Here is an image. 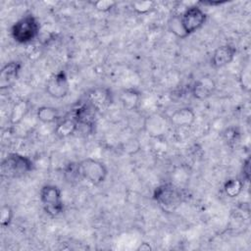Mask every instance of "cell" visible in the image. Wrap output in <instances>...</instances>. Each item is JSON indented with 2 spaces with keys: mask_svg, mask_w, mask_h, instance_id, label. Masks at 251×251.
<instances>
[{
  "mask_svg": "<svg viewBox=\"0 0 251 251\" xmlns=\"http://www.w3.org/2000/svg\"><path fill=\"white\" fill-rule=\"evenodd\" d=\"M36 118L43 124L57 123L61 117L57 108L52 106H40L36 110Z\"/></svg>",
  "mask_w": 251,
  "mask_h": 251,
  "instance_id": "cell-17",
  "label": "cell"
},
{
  "mask_svg": "<svg viewBox=\"0 0 251 251\" xmlns=\"http://www.w3.org/2000/svg\"><path fill=\"white\" fill-rule=\"evenodd\" d=\"M236 48L231 44H224L215 49L210 63L214 69H221L229 65L235 58Z\"/></svg>",
  "mask_w": 251,
  "mask_h": 251,
  "instance_id": "cell-9",
  "label": "cell"
},
{
  "mask_svg": "<svg viewBox=\"0 0 251 251\" xmlns=\"http://www.w3.org/2000/svg\"><path fill=\"white\" fill-rule=\"evenodd\" d=\"M196 120V114L192 108L182 107L174 111L170 117V125L176 127H188L191 126Z\"/></svg>",
  "mask_w": 251,
  "mask_h": 251,
  "instance_id": "cell-13",
  "label": "cell"
},
{
  "mask_svg": "<svg viewBox=\"0 0 251 251\" xmlns=\"http://www.w3.org/2000/svg\"><path fill=\"white\" fill-rule=\"evenodd\" d=\"M153 248H152V246H151V244L150 243H148V242H142V243H140L139 244V246L136 248V250H138V251H150V250H152Z\"/></svg>",
  "mask_w": 251,
  "mask_h": 251,
  "instance_id": "cell-28",
  "label": "cell"
},
{
  "mask_svg": "<svg viewBox=\"0 0 251 251\" xmlns=\"http://www.w3.org/2000/svg\"><path fill=\"white\" fill-rule=\"evenodd\" d=\"M86 100L95 107L97 111L107 109L113 102V95L109 88L99 86L90 89L86 94Z\"/></svg>",
  "mask_w": 251,
  "mask_h": 251,
  "instance_id": "cell-10",
  "label": "cell"
},
{
  "mask_svg": "<svg viewBox=\"0 0 251 251\" xmlns=\"http://www.w3.org/2000/svg\"><path fill=\"white\" fill-rule=\"evenodd\" d=\"M14 219V211L8 204H4L0 210V226L3 228L8 227Z\"/></svg>",
  "mask_w": 251,
  "mask_h": 251,
  "instance_id": "cell-22",
  "label": "cell"
},
{
  "mask_svg": "<svg viewBox=\"0 0 251 251\" xmlns=\"http://www.w3.org/2000/svg\"><path fill=\"white\" fill-rule=\"evenodd\" d=\"M165 118L166 117L160 114H153L151 116H148L144 124V128L148 132V134L157 137L166 133L168 124H170V122L169 120L167 121Z\"/></svg>",
  "mask_w": 251,
  "mask_h": 251,
  "instance_id": "cell-14",
  "label": "cell"
},
{
  "mask_svg": "<svg viewBox=\"0 0 251 251\" xmlns=\"http://www.w3.org/2000/svg\"><path fill=\"white\" fill-rule=\"evenodd\" d=\"M242 176L243 179L245 181H249L250 178V159L247 158L244 162H243V166H242Z\"/></svg>",
  "mask_w": 251,
  "mask_h": 251,
  "instance_id": "cell-27",
  "label": "cell"
},
{
  "mask_svg": "<svg viewBox=\"0 0 251 251\" xmlns=\"http://www.w3.org/2000/svg\"><path fill=\"white\" fill-rule=\"evenodd\" d=\"M132 10L139 15H145L150 13L155 8L154 1H133L131 2Z\"/></svg>",
  "mask_w": 251,
  "mask_h": 251,
  "instance_id": "cell-23",
  "label": "cell"
},
{
  "mask_svg": "<svg viewBox=\"0 0 251 251\" xmlns=\"http://www.w3.org/2000/svg\"><path fill=\"white\" fill-rule=\"evenodd\" d=\"M122 149L125 153L128 155H133L140 150V142L136 138L127 139L122 146Z\"/></svg>",
  "mask_w": 251,
  "mask_h": 251,
  "instance_id": "cell-24",
  "label": "cell"
},
{
  "mask_svg": "<svg viewBox=\"0 0 251 251\" xmlns=\"http://www.w3.org/2000/svg\"><path fill=\"white\" fill-rule=\"evenodd\" d=\"M182 27L187 35L200 29L207 20V14L197 5L186 8L179 16Z\"/></svg>",
  "mask_w": 251,
  "mask_h": 251,
  "instance_id": "cell-6",
  "label": "cell"
},
{
  "mask_svg": "<svg viewBox=\"0 0 251 251\" xmlns=\"http://www.w3.org/2000/svg\"><path fill=\"white\" fill-rule=\"evenodd\" d=\"M239 81L242 89L245 91H249L250 89V67L247 63L245 66H243L240 75H239Z\"/></svg>",
  "mask_w": 251,
  "mask_h": 251,
  "instance_id": "cell-25",
  "label": "cell"
},
{
  "mask_svg": "<svg viewBox=\"0 0 251 251\" xmlns=\"http://www.w3.org/2000/svg\"><path fill=\"white\" fill-rule=\"evenodd\" d=\"M98 111L93 105H91L87 100L74 110L73 117L78 124V126L86 127L90 132L94 130L96 126Z\"/></svg>",
  "mask_w": 251,
  "mask_h": 251,
  "instance_id": "cell-8",
  "label": "cell"
},
{
  "mask_svg": "<svg viewBox=\"0 0 251 251\" xmlns=\"http://www.w3.org/2000/svg\"><path fill=\"white\" fill-rule=\"evenodd\" d=\"M1 176L5 178H19L34 170V163L28 156L9 153L1 162Z\"/></svg>",
  "mask_w": 251,
  "mask_h": 251,
  "instance_id": "cell-1",
  "label": "cell"
},
{
  "mask_svg": "<svg viewBox=\"0 0 251 251\" xmlns=\"http://www.w3.org/2000/svg\"><path fill=\"white\" fill-rule=\"evenodd\" d=\"M183 191L174 183L167 182L154 189L153 199L165 212L175 211L183 201Z\"/></svg>",
  "mask_w": 251,
  "mask_h": 251,
  "instance_id": "cell-2",
  "label": "cell"
},
{
  "mask_svg": "<svg viewBox=\"0 0 251 251\" xmlns=\"http://www.w3.org/2000/svg\"><path fill=\"white\" fill-rule=\"evenodd\" d=\"M216 90V82L213 77L204 75L194 81L191 86V94L195 99L205 100L211 97Z\"/></svg>",
  "mask_w": 251,
  "mask_h": 251,
  "instance_id": "cell-12",
  "label": "cell"
},
{
  "mask_svg": "<svg viewBox=\"0 0 251 251\" xmlns=\"http://www.w3.org/2000/svg\"><path fill=\"white\" fill-rule=\"evenodd\" d=\"M77 128H78V124L76 123L75 118L72 116V117H66L64 119H60L56 123L54 132L60 138H66L73 135L77 130Z\"/></svg>",
  "mask_w": 251,
  "mask_h": 251,
  "instance_id": "cell-15",
  "label": "cell"
},
{
  "mask_svg": "<svg viewBox=\"0 0 251 251\" xmlns=\"http://www.w3.org/2000/svg\"><path fill=\"white\" fill-rule=\"evenodd\" d=\"M81 177L93 185L103 183L108 176L107 166L96 159L85 158L78 162Z\"/></svg>",
  "mask_w": 251,
  "mask_h": 251,
  "instance_id": "cell-5",
  "label": "cell"
},
{
  "mask_svg": "<svg viewBox=\"0 0 251 251\" xmlns=\"http://www.w3.org/2000/svg\"><path fill=\"white\" fill-rule=\"evenodd\" d=\"M22 62L20 61H10L5 64L0 71V89L5 90L11 87L16 80L19 78Z\"/></svg>",
  "mask_w": 251,
  "mask_h": 251,
  "instance_id": "cell-11",
  "label": "cell"
},
{
  "mask_svg": "<svg viewBox=\"0 0 251 251\" xmlns=\"http://www.w3.org/2000/svg\"><path fill=\"white\" fill-rule=\"evenodd\" d=\"M243 186H244V181L242 179L231 177L225 181L223 190L227 197L235 198L242 192Z\"/></svg>",
  "mask_w": 251,
  "mask_h": 251,
  "instance_id": "cell-18",
  "label": "cell"
},
{
  "mask_svg": "<svg viewBox=\"0 0 251 251\" xmlns=\"http://www.w3.org/2000/svg\"><path fill=\"white\" fill-rule=\"evenodd\" d=\"M39 199L45 213L56 218L64 212V202L61 189L55 184H44L39 191Z\"/></svg>",
  "mask_w": 251,
  "mask_h": 251,
  "instance_id": "cell-4",
  "label": "cell"
},
{
  "mask_svg": "<svg viewBox=\"0 0 251 251\" xmlns=\"http://www.w3.org/2000/svg\"><path fill=\"white\" fill-rule=\"evenodd\" d=\"M116 5H117V2L113 0H99L93 3L94 9L103 13L111 11Z\"/></svg>",
  "mask_w": 251,
  "mask_h": 251,
  "instance_id": "cell-26",
  "label": "cell"
},
{
  "mask_svg": "<svg viewBox=\"0 0 251 251\" xmlns=\"http://www.w3.org/2000/svg\"><path fill=\"white\" fill-rule=\"evenodd\" d=\"M39 30L40 25L38 20L32 14H27L12 25L11 36L17 43L27 44L38 36Z\"/></svg>",
  "mask_w": 251,
  "mask_h": 251,
  "instance_id": "cell-3",
  "label": "cell"
},
{
  "mask_svg": "<svg viewBox=\"0 0 251 251\" xmlns=\"http://www.w3.org/2000/svg\"><path fill=\"white\" fill-rule=\"evenodd\" d=\"M29 109V103L26 100H20L17 103L14 104L11 115H10V121L13 125L19 124L27 114Z\"/></svg>",
  "mask_w": 251,
  "mask_h": 251,
  "instance_id": "cell-19",
  "label": "cell"
},
{
  "mask_svg": "<svg viewBox=\"0 0 251 251\" xmlns=\"http://www.w3.org/2000/svg\"><path fill=\"white\" fill-rule=\"evenodd\" d=\"M140 98H141L140 92L133 88L123 90L120 96L123 106L127 110L137 109L140 103Z\"/></svg>",
  "mask_w": 251,
  "mask_h": 251,
  "instance_id": "cell-16",
  "label": "cell"
},
{
  "mask_svg": "<svg viewBox=\"0 0 251 251\" xmlns=\"http://www.w3.org/2000/svg\"><path fill=\"white\" fill-rule=\"evenodd\" d=\"M168 26H169V30L174 33L176 37L178 38H185L188 35L185 33L182 25L180 23V18L177 15L173 16L169 22H168Z\"/></svg>",
  "mask_w": 251,
  "mask_h": 251,
  "instance_id": "cell-21",
  "label": "cell"
},
{
  "mask_svg": "<svg viewBox=\"0 0 251 251\" xmlns=\"http://www.w3.org/2000/svg\"><path fill=\"white\" fill-rule=\"evenodd\" d=\"M46 92L54 99L65 98L70 92V83L64 71L54 74L47 81Z\"/></svg>",
  "mask_w": 251,
  "mask_h": 251,
  "instance_id": "cell-7",
  "label": "cell"
},
{
  "mask_svg": "<svg viewBox=\"0 0 251 251\" xmlns=\"http://www.w3.org/2000/svg\"><path fill=\"white\" fill-rule=\"evenodd\" d=\"M64 177L69 183H75L82 177L79 171L78 162H71L64 169Z\"/></svg>",
  "mask_w": 251,
  "mask_h": 251,
  "instance_id": "cell-20",
  "label": "cell"
}]
</instances>
